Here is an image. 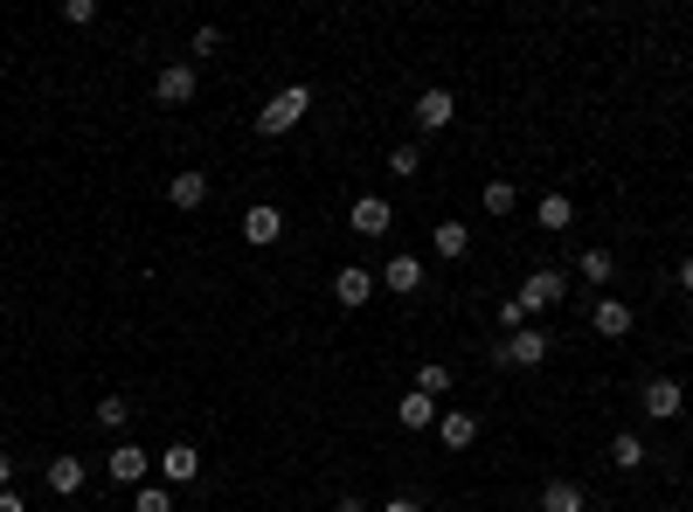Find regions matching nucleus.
<instances>
[{
    "label": "nucleus",
    "instance_id": "obj_19",
    "mask_svg": "<svg viewBox=\"0 0 693 512\" xmlns=\"http://www.w3.org/2000/svg\"><path fill=\"white\" fill-rule=\"evenodd\" d=\"M430 250H437L444 263H458L465 250H472V229H465V222H437V229H430Z\"/></svg>",
    "mask_w": 693,
    "mask_h": 512
},
{
    "label": "nucleus",
    "instance_id": "obj_28",
    "mask_svg": "<svg viewBox=\"0 0 693 512\" xmlns=\"http://www.w3.org/2000/svg\"><path fill=\"white\" fill-rule=\"evenodd\" d=\"M98 423H104V429H125V423H133V402H125V395H104V402H98Z\"/></svg>",
    "mask_w": 693,
    "mask_h": 512
},
{
    "label": "nucleus",
    "instance_id": "obj_24",
    "mask_svg": "<svg viewBox=\"0 0 693 512\" xmlns=\"http://www.w3.org/2000/svg\"><path fill=\"white\" fill-rule=\"evenodd\" d=\"M133 512H174V485H139L133 491Z\"/></svg>",
    "mask_w": 693,
    "mask_h": 512
},
{
    "label": "nucleus",
    "instance_id": "obj_13",
    "mask_svg": "<svg viewBox=\"0 0 693 512\" xmlns=\"http://www.w3.org/2000/svg\"><path fill=\"white\" fill-rule=\"evenodd\" d=\"M166 201H174L181 215H195V208L209 201V174H201V166H181V174L166 180Z\"/></svg>",
    "mask_w": 693,
    "mask_h": 512
},
{
    "label": "nucleus",
    "instance_id": "obj_23",
    "mask_svg": "<svg viewBox=\"0 0 693 512\" xmlns=\"http://www.w3.org/2000/svg\"><path fill=\"white\" fill-rule=\"evenodd\" d=\"M610 464H617V471H639V464H645V436L617 429V436H610Z\"/></svg>",
    "mask_w": 693,
    "mask_h": 512
},
{
    "label": "nucleus",
    "instance_id": "obj_16",
    "mask_svg": "<svg viewBox=\"0 0 693 512\" xmlns=\"http://www.w3.org/2000/svg\"><path fill=\"white\" fill-rule=\"evenodd\" d=\"M541 512H590V491L576 478H548L541 485Z\"/></svg>",
    "mask_w": 693,
    "mask_h": 512
},
{
    "label": "nucleus",
    "instance_id": "obj_26",
    "mask_svg": "<svg viewBox=\"0 0 693 512\" xmlns=\"http://www.w3.org/2000/svg\"><path fill=\"white\" fill-rule=\"evenodd\" d=\"M528 319H534V305H528V298H499V326H507V333H528Z\"/></svg>",
    "mask_w": 693,
    "mask_h": 512
},
{
    "label": "nucleus",
    "instance_id": "obj_14",
    "mask_svg": "<svg viewBox=\"0 0 693 512\" xmlns=\"http://www.w3.org/2000/svg\"><path fill=\"white\" fill-rule=\"evenodd\" d=\"M437 444H444V450H472V444H479V415H472V409H444V415H437Z\"/></svg>",
    "mask_w": 693,
    "mask_h": 512
},
{
    "label": "nucleus",
    "instance_id": "obj_7",
    "mask_svg": "<svg viewBox=\"0 0 693 512\" xmlns=\"http://www.w3.org/2000/svg\"><path fill=\"white\" fill-rule=\"evenodd\" d=\"M374 284H382L374 271H361V263H341V271H333V298H341L347 312H361L368 298H374Z\"/></svg>",
    "mask_w": 693,
    "mask_h": 512
},
{
    "label": "nucleus",
    "instance_id": "obj_3",
    "mask_svg": "<svg viewBox=\"0 0 693 512\" xmlns=\"http://www.w3.org/2000/svg\"><path fill=\"white\" fill-rule=\"evenodd\" d=\"M520 298H528L534 312H555L561 298H569V271H555V263H541V271H528V284H520Z\"/></svg>",
    "mask_w": 693,
    "mask_h": 512
},
{
    "label": "nucleus",
    "instance_id": "obj_30",
    "mask_svg": "<svg viewBox=\"0 0 693 512\" xmlns=\"http://www.w3.org/2000/svg\"><path fill=\"white\" fill-rule=\"evenodd\" d=\"M374 512H430V505L417 499V491H403V499H382V505H374Z\"/></svg>",
    "mask_w": 693,
    "mask_h": 512
},
{
    "label": "nucleus",
    "instance_id": "obj_8",
    "mask_svg": "<svg viewBox=\"0 0 693 512\" xmlns=\"http://www.w3.org/2000/svg\"><path fill=\"white\" fill-rule=\"evenodd\" d=\"M277 236H285V208H271V201L243 208V242H257V250H271Z\"/></svg>",
    "mask_w": 693,
    "mask_h": 512
},
{
    "label": "nucleus",
    "instance_id": "obj_25",
    "mask_svg": "<svg viewBox=\"0 0 693 512\" xmlns=\"http://www.w3.org/2000/svg\"><path fill=\"white\" fill-rule=\"evenodd\" d=\"M520 195H513V180H485V215H513Z\"/></svg>",
    "mask_w": 693,
    "mask_h": 512
},
{
    "label": "nucleus",
    "instance_id": "obj_31",
    "mask_svg": "<svg viewBox=\"0 0 693 512\" xmlns=\"http://www.w3.org/2000/svg\"><path fill=\"white\" fill-rule=\"evenodd\" d=\"M222 49V28H195V55H215Z\"/></svg>",
    "mask_w": 693,
    "mask_h": 512
},
{
    "label": "nucleus",
    "instance_id": "obj_34",
    "mask_svg": "<svg viewBox=\"0 0 693 512\" xmlns=\"http://www.w3.org/2000/svg\"><path fill=\"white\" fill-rule=\"evenodd\" d=\"M680 291L693 298V257H680Z\"/></svg>",
    "mask_w": 693,
    "mask_h": 512
},
{
    "label": "nucleus",
    "instance_id": "obj_4",
    "mask_svg": "<svg viewBox=\"0 0 693 512\" xmlns=\"http://www.w3.org/2000/svg\"><path fill=\"white\" fill-rule=\"evenodd\" d=\"M195 90H201V77H195V63H166L160 77H153V98L174 111V104H195Z\"/></svg>",
    "mask_w": 693,
    "mask_h": 512
},
{
    "label": "nucleus",
    "instance_id": "obj_2",
    "mask_svg": "<svg viewBox=\"0 0 693 512\" xmlns=\"http://www.w3.org/2000/svg\"><path fill=\"white\" fill-rule=\"evenodd\" d=\"M548 347H555V339L548 333H507V339H493V360H499V367H541V360H548Z\"/></svg>",
    "mask_w": 693,
    "mask_h": 512
},
{
    "label": "nucleus",
    "instance_id": "obj_9",
    "mask_svg": "<svg viewBox=\"0 0 693 512\" xmlns=\"http://www.w3.org/2000/svg\"><path fill=\"white\" fill-rule=\"evenodd\" d=\"M104 471H111V485H146V471H153V458H146L139 444H111V458H104Z\"/></svg>",
    "mask_w": 693,
    "mask_h": 512
},
{
    "label": "nucleus",
    "instance_id": "obj_10",
    "mask_svg": "<svg viewBox=\"0 0 693 512\" xmlns=\"http://www.w3.org/2000/svg\"><path fill=\"white\" fill-rule=\"evenodd\" d=\"M347 222H354V236H368V242H374V236H388V222H396V208H388L382 195H361V201L347 208Z\"/></svg>",
    "mask_w": 693,
    "mask_h": 512
},
{
    "label": "nucleus",
    "instance_id": "obj_20",
    "mask_svg": "<svg viewBox=\"0 0 693 512\" xmlns=\"http://www.w3.org/2000/svg\"><path fill=\"white\" fill-rule=\"evenodd\" d=\"M451 388H458V374L444 367V360H423V367H417V395H430V402H444Z\"/></svg>",
    "mask_w": 693,
    "mask_h": 512
},
{
    "label": "nucleus",
    "instance_id": "obj_17",
    "mask_svg": "<svg viewBox=\"0 0 693 512\" xmlns=\"http://www.w3.org/2000/svg\"><path fill=\"white\" fill-rule=\"evenodd\" d=\"M590 326L604 333V339H624V333H631V305H624V298H596Z\"/></svg>",
    "mask_w": 693,
    "mask_h": 512
},
{
    "label": "nucleus",
    "instance_id": "obj_32",
    "mask_svg": "<svg viewBox=\"0 0 693 512\" xmlns=\"http://www.w3.org/2000/svg\"><path fill=\"white\" fill-rule=\"evenodd\" d=\"M0 512H28V499H22L14 485H0Z\"/></svg>",
    "mask_w": 693,
    "mask_h": 512
},
{
    "label": "nucleus",
    "instance_id": "obj_6",
    "mask_svg": "<svg viewBox=\"0 0 693 512\" xmlns=\"http://www.w3.org/2000/svg\"><path fill=\"white\" fill-rule=\"evenodd\" d=\"M42 478H49V491H55V499H77V491L90 485V464L77 458V450H63V458H49V471H42Z\"/></svg>",
    "mask_w": 693,
    "mask_h": 512
},
{
    "label": "nucleus",
    "instance_id": "obj_36",
    "mask_svg": "<svg viewBox=\"0 0 693 512\" xmlns=\"http://www.w3.org/2000/svg\"><path fill=\"white\" fill-rule=\"evenodd\" d=\"M590 512H610V505H590Z\"/></svg>",
    "mask_w": 693,
    "mask_h": 512
},
{
    "label": "nucleus",
    "instance_id": "obj_27",
    "mask_svg": "<svg viewBox=\"0 0 693 512\" xmlns=\"http://www.w3.org/2000/svg\"><path fill=\"white\" fill-rule=\"evenodd\" d=\"M388 174H396V180L423 174V146H396V153H388Z\"/></svg>",
    "mask_w": 693,
    "mask_h": 512
},
{
    "label": "nucleus",
    "instance_id": "obj_29",
    "mask_svg": "<svg viewBox=\"0 0 693 512\" xmlns=\"http://www.w3.org/2000/svg\"><path fill=\"white\" fill-rule=\"evenodd\" d=\"M63 22L70 28H90V22H98V0H63Z\"/></svg>",
    "mask_w": 693,
    "mask_h": 512
},
{
    "label": "nucleus",
    "instance_id": "obj_21",
    "mask_svg": "<svg viewBox=\"0 0 693 512\" xmlns=\"http://www.w3.org/2000/svg\"><path fill=\"white\" fill-rule=\"evenodd\" d=\"M534 222H541V229H548V236H561V229H569V222H576V201H569V195H541Z\"/></svg>",
    "mask_w": 693,
    "mask_h": 512
},
{
    "label": "nucleus",
    "instance_id": "obj_22",
    "mask_svg": "<svg viewBox=\"0 0 693 512\" xmlns=\"http://www.w3.org/2000/svg\"><path fill=\"white\" fill-rule=\"evenodd\" d=\"M576 277H583V284H596V291H604V284L617 277V257H610V250H583V257H576Z\"/></svg>",
    "mask_w": 693,
    "mask_h": 512
},
{
    "label": "nucleus",
    "instance_id": "obj_33",
    "mask_svg": "<svg viewBox=\"0 0 693 512\" xmlns=\"http://www.w3.org/2000/svg\"><path fill=\"white\" fill-rule=\"evenodd\" d=\"M333 512H374L368 499H354V491H347V499H333Z\"/></svg>",
    "mask_w": 693,
    "mask_h": 512
},
{
    "label": "nucleus",
    "instance_id": "obj_35",
    "mask_svg": "<svg viewBox=\"0 0 693 512\" xmlns=\"http://www.w3.org/2000/svg\"><path fill=\"white\" fill-rule=\"evenodd\" d=\"M0 485H14V458H8V450H0Z\"/></svg>",
    "mask_w": 693,
    "mask_h": 512
},
{
    "label": "nucleus",
    "instance_id": "obj_5",
    "mask_svg": "<svg viewBox=\"0 0 693 512\" xmlns=\"http://www.w3.org/2000/svg\"><path fill=\"white\" fill-rule=\"evenodd\" d=\"M639 402H645L652 423H672V415L686 409V388H680V382H666V374H652V382L639 388Z\"/></svg>",
    "mask_w": 693,
    "mask_h": 512
},
{
    "label": "nucleus",
    "instance_id": "obj_11",
    "mask_svg": "<svg viewBox=\"0 0 693 512\" xmlns=\"http://www.w3.org/2000/svg\"><path fill=\"white\" fill-rule=\"evenodd\" d=\"M160 478L174 485V491L195 485V478H201V450H195V444H166V450H160Z\"/></svg>",
    "mask_w": 693,
    "mask_h": 512
},
{
    "label": "nucleus",
    "instance_id": "obj_12",
    "mask_svg": "<svg viewBox=\"0 0 693 512\" xmlns=\"http://www.w3.org/2000/svg\"><path fill=\"white\" fill-rule=\"evenodd\" d=\"M451 118H458V98H451L444 84H430L423 98H417V125H423V132H451Z\"/></svg>",
    "mask_w": 693,
    "mask_h": 512
},
{
    "label": "nucleus",
    "instance_id": "obj_18",
    "mask_svg": "<svg viewBox=\"0 0 693 512\" xmlns=\"http://www.w3.org/2000/svg\"><path fill=\"white\" fill-rule=\"evenodd\" d=\"M437 415H444V409L430 402V395H417V388L396 402V423H403V429H437Z\"/></svg>",
    "mask_w": 693,
    "mask_h": 512
},
{
    "label": "nucleus",
    "instance_id": "obj_1",
    "mask_svg": "<svg viewBox=\"0 0 693 512\" xmlns=\"http://www.w3.org/2000/svg\"><path fill=\"white\" fill-rule=\"evenodd\" d=\"M306 111H312V90H306V84H285V90H271V98H264L257 132H264V139H285V132L306 125Z\"/></svg>",
    "mask_w": 693,
    "mask_h": 512
},
{
    "label": "nucleus",
    "instance_id": "obj_15",
    "mask_svg": "<svg viewBox=\"0 0 693 512\" xmlns=\"http://www.w3.org/2000/svg\"><path fill=\"white\" fill-rule=\"evenodd\" d=\"M382 291H396V298H409V291H423V257H388L382 271Z\"/></svg>",
    "mask_w": 693,
    "mask_h": 512
}]
</instances>
